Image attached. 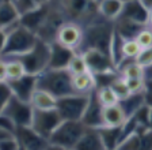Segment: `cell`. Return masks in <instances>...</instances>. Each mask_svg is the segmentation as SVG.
I'll use <instances>...</instances> for the list:
<instances>
[{"label": "cell", "mask_w": 152, "mask_h": 150, "mask_svg": "<svg viewBox=\"0 0 152 150\" xmlns=\"http://www.w3.org/2000/svg\"><path fill=\"white\" fill-rule=\"evenodd\" d=\"M84 27V37L82 45L77 52H84L87 49H99L104 53L110 55L111 41L114 37V21H109L99 14L96 19L91 23L83 26Z\"/></svg>", "instance_id": "6da1fadb"}, {"label": "cell", "mask_w": 152, "mask_h": 150, "mask_svg": "<svg viewBox=\"0 0 152 150\" xmlns=\"http://www.w3.org/2000/svg\"><path fill=\"white\" fill-rule=\"evenodd\" d=\"M49 3L65 22L71 21L86 26L99 16V0H49Z\"/></svg>", "instance_id": "7a4b0ae2"}, {"label": "cell", "mask_w": 152, "mask_h": 150, "mask_svg": "<svg viewBox=\"0 0 152 150\" xmlns=\"http://www.w3.org/2000/svg\"><path fill=\"white\" fill-rule=\"evenodd\" d=\"M4 30V29H1ZM7 33V41L0 49L1 58H16L28 52L38 41V35L27 26L19 22L11 29L4 30Z\"/></svg>", "instance_id": "3957f363"}, {"label": "cell", "mask_w": 152, "mask_h": 150, "mask_svg": "<svg viewBox=\"0 0 152 150\" xmlns=\"http://www.w3.org/2000/svg\"><path fill=\"white\" fill-rule=\"evenodd\" d=\"M38 87L50 92L57 98L76 93L72 85V74L68 71V68L45 70L38 75Z\"/></svg>", "instance_id": "277c9868"}, {"label": "cell", "mask_w": 152, "mask_h": 150, "mask_svg": "<svg viewBox=\"0 0 152 150\" xmlns=\"http://www.w3.org/2000/svg\"><path fill=\"white\" fill-rule=\"evenodd\" d=\"M86 130L87 126L82 120H63L49 139V149H75Z\"/></svg>", "instance_id": "5b68a950"}, {"label": "cell", "mask_w": 152, "mask_h": 150, "mask_svg": "<svg viewBox=\"0 0 152 150\" xmlns=\"http://www.w3.org/2000/svg\"><path fill=\"white\" fill-rule=\"evenodd\" d=\"M19 60L23 63L26 67L27 74L33 75H39L45 70L49 68V61H50V42L38 37V41L31 49L26 53L16 56Z\"/></svg>", "instance_id": "8992f818"}, {"label": "cell", "mask_w": 152, "mask_h": 150, "mask_svg": "<svg viewBox=\"0 0 152 150\" xmlns=\"http://www.w3.org/2000/svg\"><path fill=\"white\" fill-rule=\"evenodd\" d=\"M90 96L91 93L90 94L73 93L57 100V109L64 120H82L90 102Z\"/></svg>", "instance_id": "52a82bcc"}, {"label": "cell", "mask_w": 152, "mask_h": 150, "mask_svg": "<svg viewBox=\"0 0 152 150\" xmlns=\"http://www.w3.org/2000/svg\"><path fill=\"white\" fill-rule=\"evenodd\" d=\"M63 116L58 109H34L31 128L45 139H50L56 128L63 123Z\"/></svg>", "instance_id": "ba28073f"}, {"label": "cell", "mask_w": 152, "mask_h": 150, "mask_svg": "<svg viewBox=\"0 0 152 150\" xmlns=\"http://www.w3.org/2000/svg\"><path fill=\"white\" fill-rule=\"evenodd\" d=\"M0 111H1V115H6L10 119H12V121L18 127L31 126L33 115H34V106L31 105V102L23 101L14 96Z\"/></svg>", "instance_id": "9c48e42d"}, {"label": "cell", "mask_w": 152, "mask_h": 150, "mask_svg": "<svg viewBox=\"0 0 152 150\" xmlns=\"http://www.w3.org/2000/svg\"><path fill=\"white\" fill-rule=\"evenodd\" d=\"M83 37H84V27L77 22L66 21V22L61 23V26L57 30L56 41L77 52L79 47L82 45Z\"/></svg>", "instance_id": "30bf717a"}, {"label": "cell", "mask_w": 152, "mask_h": 150, "mask_svg": "<svg viewBox=\"0 0 152 150\" xmlns=\"http://www.w3.org/2000/svg\"><path fill=\"white\" fill-rule=\"evenodd\" d=\"M16 139H18L20 149L23 150H44L49 149V140L38 135L31 126H19L16 127Z\"/></svg>", "instance_id": "8fae6325"}, {"label": "cell", "mask_w": 152, "mask_h": 150, "mask_svg": "<svg viewBox=\"0 0 152 150\" xmlns=\"http://www.w3.org/2000/svg\"><path fill=\"white\" fill-rule=\"evenodd\" d=\"M82 53L84 56L86 61H87L88 70L92 74H101V72L117 70L110 55L104 53V52L99 51V49H87V51L82 52Z\"/></svg>", "instance_id": "7c38bea8"}, {"label": "cell", "mask_w": 152, "mask_h": 150, "mask_svg": "<svg viewBox=\"0 0 152 150\" xmlns=\"http://www.w3.org/2000/svg\"><path fill=\"white\" fill-rule=\"evenodd\" d=\"M120 16L130 19L133 22L141 23V25H148L149 8L141 0H124V7Z\"/></svg>", "instance_id": "4fadbf2b"}, {"label": "cell", "mask_w": 152, "mask_h": 150, "mask_svg": "<svg viewBox=\"0 0 152 150\" xmlns=\"http://www.w3.org/2000/svg\"><path fill=\"white\" fill-rule=\"evenodd\" d=\"M8 82V81H7ZM12 87L14 96L18 98L23 100V101H28L31 100L33 93L38 87V75H33V74H26L22 78L15 81L8 82Z\"/></svg>", "instance_id": "5bb4252c"}, {"label": "cell", "mask_w": 152, "mask_h": 150, "mask_svg": "<svg viewBox=\"0 0 152 150\" xmlns=\"http://www.w3.org/2000/svg\"><path fill=\"white\" fill-rule=\"evenodd\" d=\"M76 51L72 48H68L65 45L60 44L58 41L50 42V61H49V68H68V64L75 56Z\"/></svg>", "instance_id": "9a60e30c"}, {"label": "cell", "mask_w": 152, "mask_h": 150, "mask_svg": "<svg viewBox=\"0 0 152 150\" xmlns=\"http://www.w3.org/2000/svg\"><path fill=\"white\" fill-rule=\"evenodd\" d=\"M103 108L104 106L101 104L98 96H96V92L94 90L90 96V102L87 105L84 115H83L82 121L87 127L98 128L103 126Z\"/></svg>", "instance_id": "2e32d148"}, {"label": "cell", "mask_w": 152, "mask_h": 150, "mask_svg": "<svg viewBox=\"0 0 152 150\" xmlns=\"http://www.w3.org/2000/svg\"><path fill=\"white\" fill-rule=\"evenodd\" d=\"M75 150H104L98 128L87 127L86 132L76 145Z\"/></svg>", "instance_id": "e0dca14e"}, {"label": "cell", "mask_w": 152, "mask_h": 150, "mask_svg": "<svg viewBox=\"0 0 152 150\" xmlns=\"http://www.w3.org/2000/svg\"><path fill=\"white\" fill-rule=\"evenodd\" d=\"M147 26L148 25H141V23L133 22V21L126 19V18H121V16H118L117 19L114 21V29H115V32L125 40L136 38L137 34L144 27H147Z\"/></svg>", "instance_id": "ac0fdd59"}, {"label": "cell", "mask_w": 152, "mask_h": 150, "mask_svg": "<svg viewBox=\"0 0 152 150\" xmlns=\"http://www.w3.org/2000/svg\"><path fill=\"white\" fill-rule=\"evenodd\" d=\"M0 21H1V29L7 30L14 27L20 22V14L16 10L12 0H1V10H0Z\"/></svg>", "instance_id": "d6986e66"}, {"label": "cell", "mask_w": 152, "mask_h": 150, "mask_svg": "<svg viewBox=\"0 0 152 150\" xmlns=\"http://www.w3.org/2000/svg\"><path fill=\"white\" fill-rule=\"evenodd\" d=\"M99 134H101L102 142H103L104 150H114L117 149L120 140L122 139V126L118 127H110V126H101L98 127Z\"/></svg>", "instance_id": "ffe728a7"}, {"label": "cell", "mask_w": 152, "mask_h": 150, "mask_svg": "<svg viewBox=\"0 0 152 150\" xmlns=\"http://www.w3.org/2000/svg\"><path fill=\"white\" fill-rule=\"evenodd\" d=\"M57 97L45 89L37 87L30 100L34 109H54L57 108Z\"/></svg>", "instance_id": "44dd1931"}, {"label": "cell", "mask_w": 152, "mask_h": 150, "mask_svg": "<svg viewBox=\"0 0 152 150\" xmlns=\"http://www.w3.org/2000/svg\"><path fill=\"white\" fill-rule=\"evenodd\" d=\"M128 120V116L120 102L111 106H104L103 108V126H110V127H118L124 126V123Z\"/></svg>", "instance_id": "7402d4cb"}, {"label": "cell", "mask_w": 152, "mask_h": 150, "mask_svg": "<svg viewBox=\"0 0 152 150\" xmlns=\"http://www.w3.org/2000/svg\"><path fill=\"white\" fill-rule=\"evenodd\" d=\"M72 85L76 93L90 94L96 89V79L91 71H87L79 75H72Z\"/></svg>", "instance_id": "603a6c76"}, {"label": "cell", "mask_w": 152, "mask_h": 150, "mask_svg": "<svg viewBox=\"0 0 152 150\" xmlns=\"http://www.w3.org/2000/svg\"><path fill=\"white\" fill-rule=\"evenodd\" d=\"M145 102H147V100H145V90H144V92H140V93H132L126 98L120 100V105L122 106V109L125 111L128 119H129V117H132V116L136 113L137 109L141 108Z\"/></svg>", "instance_id": "cb8c5ba5"}, {"label": "cell", "mask_w": 152, "mask_h": 150, "mask_svg": "<svg viewBox=\"0 0 152 150\" xmlns=\"http://www.w3.org/2000/svg\"><path fill=\"white\" fill-rule=\"evenodd\" d=\"M124 7V0H99V14L109 21H115Z\"/></svg>", "instance_id": "d4e9b609"}, {"label": "cell", "mask_w": 152, "mask_h": 150, "mask_svg": "<svg viewBox=\"0 0 152 150\" xmlns=\"http://www.w3.org/2000/svg\"><path fill=\"white\" fill-rule=\"evenodd\" d=\"M95 92H96V96L103 106H111L120 102V97L117 96V93L114 92L111 86L98 87V89H95Z\"/></svg>", "instance_id": "484cf974"}, {"label": "cell", "mask_w": 152, "mask_h": 150, "mask_svg": "<svg viewBox=\"0 0 152 150\" xmlns=\"http://www.w3.org/2000/svg\"><path fill=\"white\" fill-rule=\"evenodd\" d=\"M117 150H141V135L137 131L125 135L118 143Z\"/></svg>", "instance_id": "4316f807"}, {"label": "cell", "mask_w": 152, "mask_h": 150, "mask_svg": "<svg viewBox=\"0 0 152 150\" xmlns=\"http://www.w3.org/2000/svg\"><path fill=\"white\" fill-rule=\"evenodd\" d=\"M68 71H69L72 75H79V74L87 72L88 70V66H87V61H86L83 53L80 52H76L75 56L72 58V60L68 64Z\"/></svg>", "instance_id": "83f0119b"}, {"label": "cell", "mask_w": 152, "mask_h": 150, "mask_svg": "<svg viewBox=\"0 0 152 150\" xmlns=\"http://www.w3.org/2000/svg\"><path fill=\"white\" fill-rule=\"evenodd\" d=\"M122 51H124L125 59H136L139 52L141 51V47L139 45L136 38H130V40H125L124 41Z\"/></svg>", "instance_id": "f1b7e54d"}, {"label": "cell", "mask_w": 152, "mask_h": 150, "mask_svg": "<svg viewBox=\"0 0 152 150\" xmlns=\"http://www.w3.org/2000/svg\"><path fill=\"white\" fill-rule=\"evenodd\" d=\"M111 87L114 89V92L117 93V96L120 97V100L126 98L129 94H132V93H130V90H129V87H128L126 79H125L122 75H120L117 79L111 83Z\"/></svg>", "instance_id": "f546056e"}, {"label": "cell", "mask_w": 152, "mask_h": 150, "mask_svg": "<svg viewBox=\"0 0 152 150\" xmlns=\"http://www.w3.org/2000/svg\"><path fill=\"white\" fill-rule=\"evenodd\" d=\"M12 3L15 4L16 10L19 11L20 16H23V15H26V14L34 11L35 8L39 6L35 0H12Z\"/></svg>", "instance_id": "4dcf8cb0"}, {"label": "cell", "mask_w": 152, "mask_h": 150, "mask_svg": "<svg viewBox=\"0 0 152 150\" xmlns=\"http://www.w3.org/2000/svg\"><path fill=\"white\" fill-rule=\"evenodd\" d=\"M136 40H137V42H139V45L141 47V49L152 47V27L151 26L144 27V29L137 34Z\"/></svg>", "instance_id": "1f68e13d"}, {"label": "cell", "mask_w": 152, "mask_h": 150, "mask_svg": "<svg viewBox=\"0 0 152 150\" xmlns=\"http://www.w3.org/2000/svg\"><path fill=\"white\" fill-rule=\"evenodd\" d=\"M12 97H14V92L11 85L7 81H1V86H0V109L3 108Z\"/></svg>", "instance_id": "d6a6232c"}, {"label": "cell", "mask_w": 152, "mask_h": 150, "mask_svg": "<svg viewBox=\"0 0 152 150\" xmlns=\"http://www.w3.org/2000/svg\"><path fill=\"white\" fill-rule=\"evenodd\" d=\"M134 60H136L140 66H142L144 68L149 67L152 64V47H149V48H142L141 51L139 52V55L136 56Z\"/></svg>", "instance_id": "836d02e7"}, {"label": "cell", "mask_w": 152, "mask_h": 150, "mask_svg": "<svg viewBox=\"0 0 152 150\" xmlns=\"http://www.w3.org/2000/svg\"><path fill=\"white\" fill-rule=\"evenodd\" d=\"M130 93H140L145 90V78H125Z\"/></svg>", "instance_id": "e575fe53"}, {"label": "cell", "mask_w": 152, "mask_h": 150, "mask_svg": "<svg viewBox=\"0 0 152 150\" xmlns=\"http://www.w3.org/2000/svg\"><path fill=\"white\" fill-rule=\"evenodd\" d=\"M140 135H141V149L152 150V128H147Z\"/></svg>", "instance_id": "d590c367"}, {"label": "cell", "mask_w": 152, "mask_h": 150, "mask_svg": "<svg viewBox=\"0 0 152 150\" xmlns=\"http://www.w3.org/2000/svg\"><path fill=\"white\" fill-rule=\"evenodd\" d=\"M145 100L152 106V81H145Z\"/></svg>", "instance_id": "8d00e7d4"}, {"label": "cell", "mask_w": 152, "mask_h": 150, "mask_svg": "<svg viewBox=\"0 0 152 150\" xmlns=\"http://www.w3.org/2000/svg\"><path fill=\"white\" fill-rule=\"evenodd\" d=\"M144 77H145V81H152V64L149 67L145 68L144 71Z\"/></svg>", "instance_id": "74e56055"}, {"label": "cell", "mask_w": 152, "mask_h": 150, "mask_svg": "<svg viewBox=\"0 0 152 150\" xmlns=\"http://www.w3.org/2000/svg\"><path fill=\"white\" fill-rule=\"evenodd\" d=\"M141 1L145 4L148 8H152V0H141Z\"/></svg>", "instance_id": "f35d334b"}, {"label": "cell", "mask_w": 152, "mask_h": 150, "mask_svg": "<svg viewBox=\"0 0 152 150\" xmlns=\"http://www.w3.org/2000/svg\"><path fill=\"white\" fill-rule=\"evenodd\" d=\"M148 26L152 27V8H149V23H148Z\"/></svg>", "instance_id": "ab89813d"}, {"label": "cell", "mask_w": 152, "mask_h": 150, "mask_svg": "<svg viewBox=\"0 0 152 150\" xmlns=\"http://www.w3.org/2000/svg\"><path fill=\"white\" fill-rule=\"evenodd\" d=\"M35 1H37V3L39 4V6H42V4L48 3V1H49V0H35Z\"/></svg>", "instance_id": "60d3db41"}, {"label": "cell", "mask_w": 152, "mask_h": 150, "mask_svg": "<svg viewBox=\"0 0 152 150\" xmlns=\"http://www.w3.org/2000/svg\"><path fill=\"white\" fill-rule=\"evenodd\" d=\"M149 128H152V106H151V115H149Z\"/></svg>", "instance_id": "b9f144b4"}]
</instances>
